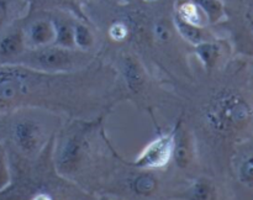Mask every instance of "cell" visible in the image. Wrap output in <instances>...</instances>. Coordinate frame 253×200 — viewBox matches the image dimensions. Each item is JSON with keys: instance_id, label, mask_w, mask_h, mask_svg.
<instances>
[{"instance_id": "obj_1", "label": "cell", "mask_w": 253, "mask_h": 200, "mask_svg": "<svg viewBox=\"0 0 253 200\" xmlns=\"http://www.w3.org/2000/svg\"><path fill=\"white\" fill-rule=\"evenodd\" d=\"M236 59L211 74L197 73L177 94L178 114L195 137L203 173L229 170L232 152L253 135V93Z\"/></svg>"}, {"instance_id": "obj_2", "label": "cell", "mask_w": 253, "mask_h": 200, "mask_svg": "<svg viewBox=\"0 0 253 200\" xmlns=\"http://www.w3.org/2000/svg\"><path fill=\"white\" fill-rule=\"evenodd\" d=\"M106 118L63 119L52 146L56 172L95 197L121 157L106 132Z\"/></svg>"}, {"instance_id": "obj_3", "label": "cell", "mask_w": 253, "mask_h": 200, "mask_svg": "<svg viewBox=\"0 0 253 200\" xmlns=\"http://www.w3.org/2000/svg\"><path fill=\"white\" fill-rule=\"evenodd\" d=\"M64 118L41 109H17L0 114V141L7 155L36 160L53 141Z\"/></svg>"}, {"instance_id": "obj_4", "label": "cell", "mask_w": 253, "mask_h": 200, "mask_svg": "<svg viewBox=\"0 0 253 200\" xmlns=\"http://www.w3.org/2000/svg\"><path fill=\"white\" fill-rule=\"evenodd\" d=\"M110 62L119 73L126 98L138 110L150 114L177 105V94L169 85L156 78L140 57L128 49H115L99 54Z\"/></svg>"}, {"instance_id": "obj_5", "label": "cell", "mask_w": 253, "mask_h": 200, "mask_svg": "<svg viewBox=\"0 0 253 200\" xmlns=\"http://www.w3.org/2000/svg\"><path fill=\"white\" fill-rule=\"evenodd\" d=\"M183 180L172 170H151L133 167L121 156L99 195L127 200H170V194ZM98 195V197H99Z\"/></svg>"}, {"instance_id": "obj_6", "label": "cell", "mask_w": 253, "mask_h": 200, "mask_svg": "<svg viewBox=\"0 0 253 200\" xmlns=\"http://www.w3.org/2000/svg\"><path fill=\"white\" fill-rule=\"evenodd\" d=\"M98 54L79 49L51 46L26 49L16 64L29 67L44 73H72L90 66Z\"/></svg>"}, {"instance_id": "obj_7", "label": "cell", "mask_w": 253, "mask_h": 200, "mask_svg": "<svg viewBox=\"0 0 253 200\" xmlns=\"http://www.w3.org/2000/svg\"><path fill=\"white\" fill-rule=\"evenodd\" d=\"M224 26L230 35L234 52L253 57V0H226Z\"/></svg>"}, {"instance_id": "obj_8", "label": "cell", "mask_w": 253, "mask_h": 200, "mask_svg": "<svg viewBox=\"0 0 253 200\" xmlns=\"http://www.w3.org/2000/svg\"><path fill=\"white\" fill-rule=\"evenodd\" d=\"M174 141L169 169L180 180H188L202 172L197 142L189 126L180 114L174 119Z\"/></svg>"}, {"instance_id": "obj_9", "label": "cell", "mask_w": 253, "mask_h": 200, "mask_svg": "<svg viewBox=\"0 0 253 200\" xmlns=\"http://www.w3.org/2000/svg\"><path fill=\"white\" fill-rule=\"evenodd\" d=\"M173 141H174V125L163 131L157 126L155 138L142 148L140 153L128 160L131 165L143 169L166 170L169 168L173 155Z\"/></svg>"}, {"instance_id": "obj_10", "label": "cell", "mask_w": 253, "mask_h": 200, "mask_svg": "<svg viewBox=\"0 0 253 200\" xmlns=\"http://www.w3.org/2000/svg\"><path fill=\"white\" fill-rule=\"evenodd\" d=\"M170 200H225V190L220 178L208 173L180 183L170 194Z\"/></svg>"}, {"instance_id": "obj_11", "label": "cell", "mask_w": 253, "mask_h": 200, "mask_svg": "<svg viewBox=\"0 0 253 200\" xmlns=\"http://www.w3.org/2000/svg\"><path fill=\"white\" fill-rule=\"evenodd\" d=\"M232 52L234 49L229 40L220 37L192 47V56H195L205 74H211L224 68L231 59Z\"/></svg>"}, {"instance_id": "obj_12", "label": "cell", "mask_w": 253, "mask_h": 200, "mask_svg": "<svg viewBox=\"0 0 253 200\" xmlns=\"http://www.w3.org/2000/svg\"><path fill=\"white\" fill-rule=\"evenodd\" d=\"M27 49L54 44V25L48 11L29 12L20 19Z\"/></svg>"}, {"instance_id": "obj_13", "label": "cell", "mask_w": 253, "mask_h": 200, "mask_svg": "<svg viewBox=\"0 0 253 200\" xmlns=\"http://www.w3.org/2000/svg\"><path fill=\"white\" fill-rule=\"evenodd\" d=\"M229 173L237 187L253 192V135L236 146L230 157Z\"/></svg>"}, {"instance_id": "obj_14", "label": "cell", "mask_w": 253, "mask_h": 200, "mask_svg": "<svg viewBox=\"0 0 253 200\" xmlns=\"http://www.w3.org/2000/svg\"><path fill=\"white\" fill-rule=\"evenodd\" d=\"M27 47L20 19L0 32V63L16 64Z\"/></svg>"}, {"instance_id": "obj_15", "label": "cell", "mask_w": 253, "mask_h": 200, "mask_svg": "<svg viewBox=\"0 0 253 200\" xmlns=\"http://www.w3.org/2000/svg\"><path fill=\"white\" fill-rule=\"evenodd\" d=\"M173 24L180 39L189 44L190 47L197 46L202 42L210 41V40L216 39V35L210 30V26H197V25L189 24V22L183 21L182 19L177 16L173 12Z\"/></svg>"}, {"instance_id": "obj_16", "label": "cell", "mask_w": 253, "mask_h": 200, "mask_svg": "<svg viewBox=\"0 0 253 200\" xmlns=\"http://www.w3.org/2000/svg\"><path fill=\"white\" fill-rule=\"evenodd\" d=\"M30 5V11H49V10H62L73 11L74 16L88 21L85 14L82 11V0H26Z\"/></svg>"}, {"instance_id": "obj_17", "label": "cell", "mask_w": 253, "mask_h": 200, "mask_svg": "<svg viewBox=\"0 0 253 200\" xmlns=\"http://www.w3.org/2000/svg\"><path fill=\"white\" fill-rule=\"evenodd\" d=\"M96 42H98L96 35L91 30V27L84 20L76 17L74 19V47L76 49L98 54Z\"/></svg>"}, {"instance_id": "obj_18", "label": "cell", "mask_w": 253, "mask_h": 200, "mask_svg": "<svg viewBox=\"0 0 253 200\" xmlns=\"http://www.w3.org/2000/svg\"><path fill=\"white\" fill-rule=\"evenodd\" d=\"M26 0H0V32L17 21L26 5Z\"/></svg>"}, {"instance_id": "obj_19", "label": "cell", "mask_w": 253, "mask_h": 200, "mask_svg": "<svg viewBox=\"0 0 253 200\" xmlns=\"http://www.w3.org/2000/svg\"><path fill=\"white\" fill-rule=\"evenodd\" d=\"M203 11L209 26H217L225 19L224 0H190Z\"/></svg>"}, {"instance_id": "obj_20", "label": "cell", "mask_w": 253, "mask_h": 200, "mask_svg": "<svg viewBox=\"0 0 253 200\" xmlns=\"http://www.w3.org/2000/svg\"><path fill=\"white\" fill-rule=\"evenodd\" d=\"M10 163L7 151L5 148L4 143L0 141V189L6 187L7 183L10 182Z\"/></svg>"}, {"instance_id": "obj_21", "label": "cell", "mask_w": 253, "mask_h": 200, "mask_svg": "<svg viewBox=\"0 0 253 200\" xmlns=\"http://www.w3.org/2000/svg\"><path fill=\"white\" fill-rule=\"evenodd\" d=\"M98 199L99 200H127V199H124V198L111 197V195H99Z\"/></svg>"}, {"instance_id": "obj_22", "label": "cell", "mask_w": 253, "mask_h": 200, "mask_svg": "<svg viewBox=\"0 0 253 200\" xmlns=\"http://www.w3.org/2000/svg\"><path fill=\"white\" fill-rule=\"evenodd\" d=\"M140 1H142V2H156V1H158V0H140Z\"/></svg>"}, {"instance_id": "obj_23", "label": "cell", "mask_w": 253, "mask_h": 200, "mask_svg": "<svg viewBox=\"0 0 253 200\" xmlns=\"http://www.w3.org/2000/svg\"><path fill=\"white\" fill-rule=\"evenodd\" d=\"M88 200H99V199H98V197H95V198H91V199H88Z\"/></svg>"}]
</instances>
